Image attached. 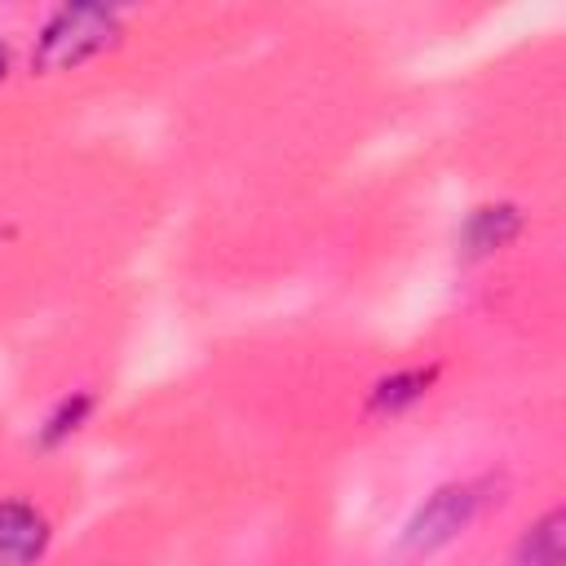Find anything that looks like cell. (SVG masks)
I'll return each mask as SVG.
<instances>
[{
	"instance_id": "obj_5",
	"label": "cell",
	"mask_w": 566,
	"mask_h": 566,
	"mask_svg": "<svg viewBox=\"0 0 566 566\" xmlns=\"http://www.w3.org/2000/svg\"><path fill=\"white\" fill-rule=\"evenodd\" d=\"M0 75H4V49H0Z\"/></svg>"
},
{
	"instance_id": "obj_4",
	"label": "cell",
	"mask_w": 566,
	"mask_h": 566,
	"mask_svg": "<svg viewBox=\"0 0 566 566\" xmlns=\"http://www.w3.org/2000/svg\"><path fill=\"white\" fill-rule=\"evenodd\" d=\"M526 562H531V566H557V562H562V531H557V513L531 531V539H526Z\"/></svg>"
},
{
	"instance_id": "obj_2",
	"label": "cell",
	"mask_w": 566,
	"mask_h": 566,
	"mask_svg": "<svg viewBox=\"0 0 566 566\" xmlns=\"http://www.w3.org/2000/svg\"><path fill=\"white\" fill-rule=\"evenodd\" d=\"M478 500H482L478 486H447V491H438V495L416 513V522L407 526V544H411L416 553H429V548L447 544L451 535H460V531L473 522Z\"/></svg>"
},
{
	"instance_id": "obj_3",
	"label": "cell",
	"mask_w": 566,
	"mask_h": 566,
	"mask_svg": "<svg viewBox=\"0 0 566 566\" xmlns=\"http://www.w3.org/2000/svg\"><path fill=\"white\" fill-rule=\"evenodd\" d=\"M44 517L27 504H0V566H31L44 548Z\"/></svg>"
},
{
	"instance_id": "obj_1",
	"label": "cell",
	"mask_w": 566,
	"mask_h": 566,
	"mask_svg": "<svg viewBox=\"0 0 566 566\" xmlns=\"http://www.w3.org/2000/svg\"><path fill=\"white\" fill-rule=\"evenodd\" d=\"M115 31V18L106 9H62L40 40V62L44 66H75L88 53H97Z\"/></svg>"
}]
</instances>
